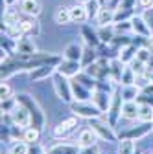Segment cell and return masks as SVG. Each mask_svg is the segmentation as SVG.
<instances>
[{
	"label": "cell",
	"instance_id": "cell-1",
	"mask_svg": "<svg viewBox=\"0 0 153 154\" xmlns=\"http://www.w3.org/2000/svg\"><path fill=\"white\" fill-rule=\"evenodd\" d=\"M17 99H18V103H21L22 106H26V108L30 110L31 119H33V127L43 128V127H44V123H46V116H44V112H43L41 105L37 103V99H35V97H31L30 94H18V95H17Z\"/></svg>",
	"mask_w": 153,
	"mask_h": 154
},
{
	"label": "cell",
	"instance_id": "cell-2",
	"mask_svg": "<svg viewBox=\"0 0 153 154\" xmlns=\"http://www.w3.org/2000/svg\"><path fill=\"white\" fill-rule=\"evenodd\" d=\"M52 85L55 90V95L59 97L63 103H72L74 101V94H72V81H68V77H65L63 73L55 72L52 75Z\"/></svg>",
	"mask_w": 153,
	"mask_h": 154
},
{
	"label": "cell",
	"instance_id": "cell-3",
	"mask_svg": "<svg viewBox=\"0 0 153 154\" xmlns=\"http://www.w3.org/2000/svg\"><path fill=\"white\" fill-rule=\"evenodd\" d=\"M122 106H124V97H122V92H120V86L114 88L112 95H111V105H109V110L103 112L105 119L109 121V125L114 128L118 125V119L122 118Z\"/></svg>",
	"mask_w": 153,
	"mask_h": 154
},
{
	"label": "cell",
	"instance_id": "cell-4",
	"mask_svg": "<svg viewBox=\"0 0 153 154\" xmlns=\"http://www.w3.org/2000/svg\"><path fill=\"white\" fill-rule=\"evenodd\" d=\"M90 123H89V127L98 134V138L100 140H105V141H118L120 138L114 134V130H112V127L109 125V121L105 119V116L102 114L100 118H94V119H89Z\"/></svg>",
	"mask_w": 153,
	"mask_h": 154
},
{
	"label": "cell",
	"instance_id": "cell-5",
	"mask_svg": "<svg viewBox=\"0 0 153 154\" xmlns=\"http://www.w3.org/2000/svg\"><path fill=\"white\" fill-rule=\"evenodd\" d=\"M70 110L74 116L78 118H83V119H94V118H100L103 114L92 101H72L70 103Z\"/></svg>",
	"mask_w": 153,
	"mask_h": 154
},
{
	"label": "cell",
	"instance_id": "cell-6",
	"mask_svg": "<svg viewBox=\"0 0 153 154\" xmlns=\"http://www.w3.org/2000/svg\"><path fill=\"white\" fill-rule=\"evenodd\" d=\"M9 116H11V125L22 127V128H26V127H31V125H33V119H31L30 110H28L26 106H22L21 103H18V105L13 108V112H11Z\"/></svg>",
	"mask_w": 153,
	"mask_h": 154
},
{
	"label": "cell",
	"instance_id": "cell-7",
	"mask_svg": "<svg viewBox=\"0 0 153 154\" xmlns=\"http://www.w3.org/2000/svg\"><path fill=\"white\" fill-rule=\"evenodd\" d=\"M153 130V123H144V121H140V123H137L135 127H129L127 130H124L122 134H120V138H129V140H142V138H146L148 134Z\"/></svg>",
	"mask_w": 153,
	"mask_h": 154
},
{
	"label": "cell",
	"instance_id": "cell-8",
	"mask_svg": "<svg viewBox=\"0 0 153 154\" xmlns=\"http://www.w3.org/2000/svg\"><path fill=\"white\" fill-rule=\"evenodd\" d=\"M22 11L21 8L17 6H4V13H2V28H8V26H15L21 22L22 18Z\"/></svg>",
	"mask_w": 153,
	"mask_h": 154
},
{
	"label": "cell",
	"instance_id": "cell-9",
	"mask_svg": "<svg viewBox=\"0 0 153 154\" xmlns=\"http://www.w3.org/2000/svg\"><path fill=\"white\" fill-rule=\"evenodd\" d=\"M18 24H21L24 35H28V37H39L41 35V24H39V20H37V17L24 15Z\"/></svg>",
	"mask_w": 153,
	"mask_h": 154
},
{
	"label": "cell",
	"instance_id": "cell-10",
	"mask_svg": "<svg viewBox=\"0 0 153 154\" xmlns=\"http://www.w3.org/2000/svg\"><path fill=\"white\" fill-rule=\"evenodd\" d=\"M57 72L63 73L65 77H76L80 72H83V66L80 61H68V59H63L59 64H57Z\"/></svg>",
	"mask_w": 153,
	"mask_h": 154
},
{
	"label": "cell",
	"instance_id": "cell-11",
	"mask_svg": "<svg viewBox=\"0 0 153 154\" xmlns=\"http://www.w3.org/2000/svg\"><path fill=\"white\" fill-rule=\"evenodd\" d=\"M98 140H100V138H98V134L89 127V128L80 130L78 138H76V143H78L81 149H90V147L96 145V141H98Z\"/></svg>",
	"mask_w": 153,
	"mask_h": 154
},
{
	"label": "cell",
	"instance_id": "cell-12",
	"mask_svg": "<svg viewBox=\"0 0 153 154\" xmlns=\"http://www.w3.org/2000/svg\"><path fill=\"white\" fill-rule=\"evenodd\" d=\"M131 26H133V33L138 35V37L149 38V37L153 35L149 24L144 20V17H142V15H135V17H133V18H131Z\"/></svg>",
	"mask_w": 153,
	"mask_h": 154
},
{
	"label": "cell",
	"instance_id": "cell-13",
	"mask_svg": "<svg viewBox=\"0 0 153 154\" xmlns=\"http://www.w3.org/2000/svg\"><path fill=\"white\" fill-rule=\"evenodd\" d=\"M80 35H81V38H83L85 46L98 48V46L102 44L100 37H98V31H96V29H92V26H89V24H83V26L80 28Z\"/></svg>",
	"mask_w": 153,
	"mask_h": 154
},
{
	"label": "cell",
	"instance_id": "cell-14",
	"mask_svg": "<svg viewBox=\"0 0 153 154\" xmlns=\"http://www.w3.org/2000/svg\"><path fill=\"white\" fill-rule=\"evenodd\" d=\"M57 72V64H41L30 72V79L31 81H44L48 77H52Z\"/></svg>",
	"mask_w": 153,
	"mask_h": 154
},
{
	"label": "cell",
	"instance_id": "cell-15",
	"mask_svg": "<svg viewBox=\"0 0 153 154\" xmlns=\"http://www.w3.org/2000/svg\"><path fill=\"white\" fill-rule=\"evenodd\" d=\"M111 95H112V92H107L103 88H96L94 94H92V103L96 105L102 112H107L109 105H111Z\"/></svg>",
	"mask_w": 153,
	"mask_h": 154
},
{
	"label": "cell",
	"instance_id": "cell-16",
	"mask_svg": "<svg viewBox=\"0 0 153 154\" xmlns=\"http://www.w3.org/2000/svg\"><path fill=\"white\" fill-rule=\"evenodd\" d=\"M37 44L31 37H22L21 41H17V48H15V55H33L37 53Z\"/></svg>",
	"mask_w": 153,
	"mask_h": 154
},
{
	"label": "cell",
	"instance_id": "cell-17",
	"mask_svg": "<svg viewBox=\"0 0 153 154\" xmlns=\"http://www.w3.org/2000/svg\"><path fill=\"white\" fill-rule=\"evenodd\" d=\"M70 17H72V22L80 24V26H83V24H87V20H90L87 6L85 4H78V2L70 8Z\"/></svg>",
	"mask_w": 153,
	"mask_h": 154
},
{
	"label": "cell",
	"instance_id": "cell-18",
	"mask_svg": "<svg viewBox=\"0 0 153 154\" xmlns=\"http://www.w3.org/2000/svg\"><path fill=\"white\" fill-rule=\"evenodd\" d=\"M18 8L24 15L30 17H39L43 11V0H21L18 2Z\"/></svg>",
	"mask_w": 153,
	"mask_h": 154
},
{
	"label": "cell",
	"instance_id": "cell-19",
	"mask_svg": "<svg viewBox=\"0 0 153 154\" xmlns=\"http://www.w3.org/2000/svg\"><path fill=\"white\" fill-rule=\"evenodd\" d=\"M72 94H74V101H90L92 99V90L87 88L83 83H80L78 79L72 81Z\"/></svg>",
	"mask_w": 153,
	"mask_h": 154
},
{
	"label": "cell",
	"instance_id": "cell-20",
	"mask_svg": "<svg viewBox=\"0 0 153 154\" xmlns=\"http://www.w3.org/2000/svg\"><path fill=\"white\" fill-rule=\"evenodd\" d=\"M81 147L78 143H55L52 145L46 154H80Z\"/></svg>",
	"mask_w": 153,
	"mask_h": 154
},
{
	"label": "cell",
	"instance_id": "cell-21",
	"mask_svg": "<svg viewBox=\"0 0 153 154\" xmlns=\"http://www.w3.org/2000/svg\"><path fill=\"white\" fill-rule=\"evenodd\" d=\"M96 24L98 26H112L114 24V8H111V6H102V9H100V13L96 15Z\"/></svg>",
	"mask_w": 153,
	"mask_h": 154
},
{
	"label": "cell",
	"instance_id": "cell-22",
	"mask_svg": "<svg viewBox=\"0 0 153 154\" xmlns=\"http://www.w3.org/2000/svg\"><path fill=\"white\" fill-rule=\"evenodd\" d=\"M138 108H140V105L137 101H124L122 119H125V121H135V119H138Z\"/></svg>",
	"mask_w": 153,
	"mask_h": 154
},
{
	"label": "cell",
	"instance_id": "cell-23",
	"mask_svg": "<svg viewBox=\"0 0 153 154\" xmlns=\"http://www.w3.org/2000/svg\"><path fill=\"white\" fill-rule=\"evenodd\" d=\"M83 46L78 44V42H70L65 51H63V59H68V61H81V57H83Z\"/></svg>",
	"mask_w": 153,
	"mask_h": 154
},
{
	"label": "cell",
	"instance_id": "cell-24",
	"mask_svg": "<svg viewBox=\"0 0 153 154\" xmlns=\"http://www.w3.org/2000/svg\"><path fill=\"white\" fill-rule=\"evenodd\" d=\"M54 20L57 26H67L72 22V17H70V8L67 6H59V8H55L54 11Z\"/></svg>",
	"mask_w": 153,
	"mask_h": 154
},
{
	"label": "cell",
	"instance_id": "cell-25",
	"mask_svg": "<svg viewBox=\"0 0 153 154\" xmlns=\"http://www.w3.org/2000/svg\"><path fill=\"white\" fill-rule=\"evenodd\" d=\"M124 63L118 59V57H114V59H111V77L109 79L120 86V77H122V72H124Z\"/></svg>",
	"mask_w": 153,
	"mask_h": 154
},
{
	"label": "cell",
	"instance_id": "cell-26",
	"mask_svg": "<svg viewBox=\"0 0 153 154\" xmlns=\"http://www.w3.org/2000/svg\"><path fill=\"white\" fill-rule=\"evenodd\" d=\"M98 37L102 44H111L114 41V37H116V29H114V24L112 26H98Z\"/></svg>",
	"mask_w": 153,
	"mask_h": 154
},
{
	"label": "cell",
	"instance_id": "cell-27",
	"mask_svg": "<svg viewBox=\"0 0 153 154\" xmlns=\"http://www.w3.org/2000/svg\"><path fill=\"white\" fill-rule=\"evenodd\" d=\"M137 50H138V48L133 44V42H131V44H127L125 48H122V50L118 51V59H120L124 64H129V63L137 57Z\"/></svg>",
	"mask_w": 153,
	"mask_h": 154
},
{
	"label": "cell",
	"instance_id": "cell-28",
	"mask_svg": "<svg viewBox=\"0 0 153 154\" xmlns=\"http://www.w3.org/2000/svg\"><path fill=\"white\" fill-rule=\"evenodd\" d=\"M98 50L96 48H92V46H85V50H83V57H81V66L83 68H87L89 64H92V63H96L98 61Z\"/></svg>",
	"mask_w": 153,
	"mask_h": 154
},
{
	"label": "cell",
	"instance_id": "cell-29",
	"mask_svg": "<svg viewBox=\"0 0 153 154\" xmlns=\"http://www.w3.org/2000/svg\"><path fill=\"white\" fill-rule=\"evenodd\" d=\"M135 152H137L135 140H129V138H120V140H118L116 154H135Z\"/></svg>",
	"mask_w": 153,
	"mask_h": 154
},
{
	"label": "cell",
	"instance_id": "cell-30",
	"mask_svg": "<svg viewBox=\"0 0 153 154\" xmlns=\"http://www.w3.org/2000/svg\"><path fill=\"white\" fill-rule=\"evenodd\" d=\"M41 130L43 128H37V127H26L24 128V136H22V140L26 141V143H30V145H33V143H39V140H41Z\"/></svg>",
	"mask_w": 153,
	"mask_h": 154
},
{
	"label": "cell",
	"instance_id": "cell-31",
	"mask_svg": "<svg viewBox=\"0 0 153 154\" xmlns=\"http://www.w3.org/2000/svg\"><path fill=\"white\" fill-rule=\"evenodd\" d=\"M120 92H122L124 101H137V97L140 95L142 90L137 85H129V86H120Z\"/></svg>",
	"mask_w": 153,
	"mask_h": 154
},
{
	"label": "cell",
	"instance_id": "cell-32",
	"mask_svg": "<svg viewBox=\"0 0 153 154\" xmlns=\"http://www.w3.org/2000/svg\"><path fill=\"white\" fill-rule=\"evenodd\" d=\"M135 79H137V73L129 64L124 66V72H122V77H120V86H129V85H135Z\"/></svg>",
	"mask_w": 153,
	"mask_h": 154
},
{
	"label": "cell",
	"instance_id": "cell-33",
	"mask_svg": "<svg viewBox=\"0 0 153 154\" xmlns=\"http://www.w3.org/2000/svg\"><path fill=\"white\" fill-rule=\"evenodd\" d=\"M140 108H138V121H144V123H153V106L148 105V103H138Z\"/></svg>",
	"mask_w": 153,
	"mask_h": 154
},
{
	"label": "cell",
	"instance_id": "cell-34",
	"mask_svg": "<svg viewBox=\"0 0 153 154\" xmlns=\"http://www.w3.org/2000/svg\"><path fill=\"white\" fill-rule=\"evenodd\" d=\"M135 17V9L127 8H114V22H125Z\"/></svg>",
	"mask_w": 153,
	"mask_h": 154
},
{
	"label": "cell",
	"instance_id": "cell-35",
	"mask_svg": "<svg viewBox=\"0 0 153 154\" xmlns=\"http://www.w3.org/2000/svg\"><path fill=\"white\" fill-rule=\"evenodd\" d=\"M2 33H4V35H8L9 38H13V41H21L22 37H26V35H24V31H22V28H21V24L2 28Z\"/></svg>",
	"mask_w": 153,
	"mask_h": 154
},
{
	"label": "cell",
	"instance_id": "cell-36",
	"mask_svg": "<svg viewBox=\"0 0 153 154\" xmlns=\"http://www.w3.org/2000/svg\"><path fill=\"white\" fill-rule=\"evenodd\" d=\"M9 154H30V143L24 140H18L9 147Z\"/></svg>",
	"mask_w": 153,
	"mask_h": 154
},
{
	"label": "cell",
	"instance_id": "cell-37",
	"mask_svg": "<svg viewBox=\"0 0 153 154\" xmlns=\"http://www.w3.org/2000/svg\"><path fill=\"white\" fill-rule=\"evenodd\" d=\"M68 134H70V130H68L63 123L55 125V127L52 128V138H54V140H67Z\"/></svg>",
	"mask_w": 153,
	"mask_h": 154
},
{
	"label": "cell",
	"instance_id": "cell-38",
	"mask_svg": "<svg viewBox=\"0 0 153 154\" xmlns=\"http://www.w3.org/2000/svg\"><path fill=\"white\" fill-rule=\"evenodd\" d=\"M18 105V99H17V95L13 97H6V99H2V105H0V108H2V114H11L13 112V108Z\"/></svg>",
	"mask_w": 153,
	"mask_h": 154
},
{
	"label": "cell",
	"instance_id": "cell-39",
	"mask_svg": "<svg viewBox=\"0 0 153 154\" xmlns=\"http://www.w3.org/2000/svg\"><path fill=\"white\" fill-rule=\"evenodd\" d=\"M87 6V11H89V17L90 18H96V15L100 13V9H102V2H100V0H90V2L89 4H85Z\"/></svg>",
	"mask_w": 153,
	"mask_h": 154
},
{
	"label": "cell",
	"instance_id": "cell-40",
	"mask_svg": "<svg viewBox=\"0 0 153 154\" xmlns=\"http://www.w3.org/2000/svg\"><path fill=\"white\" fill-rule=\"evenodd\" d=\"M151 57H153V53H151V50L148 48V46H142V48H138L137 50V57L135 59H138V61H142V63H149L151 61Z\"/></svg>",
	"mask_w": 153,
	"mask_h": 154
},
{
	"label": "cell",
	"instance_id": "cell-41",
	"mask_svg": "<svg viewBox=\"0 0 153 154\" xmlns=\"http://www.w3.org/2000/svg\"><path fill=\"white\" fill-rule=\"evenodd\" d=\"M13 95V88L8 85V81H2V86H0V97L6 99V97H11Z\"/></svg>",
	"mask_w": 153,
	"mask_h": 154
},
{
	"label": "cell",
	"instance_id": "cell-42",
	"mask_svg": "<svg viewBox=\"0 0 153 154\" xmlns=\"http://www.w3.org/2000/svg\"><path fill=\"white\" fill-rule=\"evenodd\" d=\"M61 123H63V125H65V127L72 132V130H76V127H78V116H70V118L63 119Z\"/></svg>",
	"mask_w": 153,
	"mask_h": 154
},
{
	"label": "cell",
	"instance_id": "cell-43",
	"mask_svg": "<svg viewBox=\"0 0 153 154\" xmlns=\"http://www.w3.org/2000/svg\"><path fill=\"white\" fill-rule=\"evenodd\" d=\"M142 17H144V20L149 24L151 31H153V8H149V9H144V11H142Z\"/></svg>",
	"mask_w": 153,
	"mask_h": 154
},
{
	"label": "cell",
	"instance_id": "cell-44",
	"mask_svg": "<svg viewBox=\"0 0 153 154\" xmlns=\"http://www.w3.org/2000/svg\"><path fill=\"white\" fill-rule=\"evenodd\" d=\"M30 154H46V150L39 143H33V145H30Z\"/></svg>",
	"mask_w": 153,
	"mask_h": 154
},
{
	"label": "cell",
	"instance_id": "cell-45",
	"mask_svg": "<svg viewBox=\"0 0 153 154\" xmlns=\"http://www.w3.org/2000/svg\"><path fill=\"white\" fill-rule=\"evenodd\" d=\"M137 8L149 9V8H153V0H137Z\"/></svg>",
	"mask_w": 153,
	"mask_h": 154
},
{
	"label": "cell",
	"instance_id": "cell-46",
	"mask_svg": "<svg viewBox=\"0 0 153 154\" xmlns=\"http://www.w3.org/2000/svg\"><path fill=\"white\" fill-rule=\"evenodd\" d=\"M2 2H4L6 6H17L18 2H21V0H2Z\"/></svg>",
	"mask_w": 153,
	"mask_h": 154
},
{
	"label": "cell",
	"instance_id": "cell-47",
	"mask_svg": "<svg viewBox=\"0 0 153 154\" xmlns=\"http://www.w3.org/2000/svg\"><path fill=\"white\" fill-rule=\"evenodd\" d=\"M89 154H102V152L98 150V147H96V145H94V147H90V149H89Z\"/></svg>",
	"mask_w": 153,
	"mask_h": 154
},
{
	"label": "cell",
	"instance_id": "cell-48",
	"mask_svg": "<svg viewBox=\"0 0 153 154\" xmlns=\"http://www.w3.org/2000/svg\"><path fill=\"white\" fill-rule=\"evenodd\" d=\"M76 2H78V4H89L90 0H76Z\"/></svg>",
	"mask_w": 153,
	"mask_h": 154
},
{
	"label": "cell",
	"instance_id": "cell-49",
	"mask_svg": "<svg viewBox=\"0 0 153 154\" xmlns=\"http://www.w3.org/2000/svg\"><path fill=\"white\" fill-rule=\"evenodd\" d=\"M80 154H89V149H81V150H80Z\"/></svg>",
	"mask_w": 153,
	"mask_h": 154
},
{
	"label": "cell",
	"instance_id": "cell-50",
	"mask_svg": "<svg viewBox=\"0 0 153 154\" xmlns=\"http://www.w3.org/2000/svg\"><path fill=\"white\" fill-rule=\"evenodd\" d=\"M146 154H153V150H149V152H146Z\"/></svg>",
	"mask_w": 153,
	"mask_h": 154
},
{
	"label": "cell",
	"instance_id": "cell-51",
	"mask_svg": "<svg viewBox=\"0 0 153 154\" xmlns=\"http://www.w3.org/2000/svg\"><path fill=\"white\" fill-rule=\"evenodd\" d=\"M135 154H140V152H135Z\"/></svg>",
	"mask_w": 153,
	"mask_h": 154
}]
</instances>
